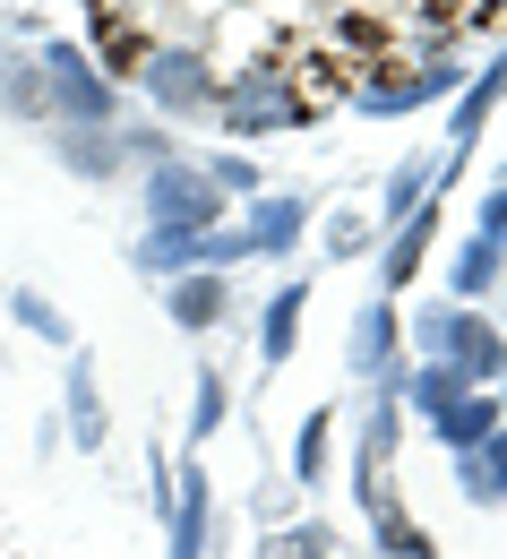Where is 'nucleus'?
I'll use <instances>...</instances> for the list:
<instances>
[{
  "label": "nucleus",
  "mask_w": 507,
  "mask_h": 559,
  "mask_svg": "<svg viewBox=\"0 0 507 559\" xmlns=\"http://www.w3.org/2000/svg\"><path fill=\"white\" fill-rule=\"evenodd\" d=\"M431 190H438V155H396V173L378 181V215H370V224H378V233H396V224L422 207Z\"/></svg>",
  "instance_id": "obj_22"
},
{
  "label": "nucleus",
  "mask_w": 507,
  "mask_h": 559,
  "mask_svg": "<svg viewBox=\"0 0 507 559\" xmlns=\"http://www.w3.org/2000/svg\"><path fill=\"white\" fill-rule=\"evenodd\" d=\"M44 139H52V164H61L70 181H86V190L138 173V164H130V139H121V121H104V130H44Z\"/></svg>",
  "instance_id": "obj_14"
},
{
  "label": "nucleus",
  "mask_w": 507,
  "mask_h": 559,
  "mask_svg": "<svg viewBox=\"0 0 507 559\" xmlns=\"http://www.w3.org/2000/svg\"><path fill=\"white\" fill-rule=\"evenodd\" d=\"M405 361H413V353H405V310H396L387 293H370L362 310H353V328H345V370H353L362 388H387Z\"/></svg>",
  "instance_id": "obj_10"
},
{
  "label": "nucleus",
  "mask_w": 507,
  "mask_h": 559,
  "mask_svg": "<svg viewBox=\"0 0 507 559\" xmlns=\"http://www.w3.org/2000/svg\"><path fill=\"white\" fill-rule=\"evenodd\" d=\"M405 430H413V421H405V405H396V379L370 388L362 421H353V499H362V508L387 490V465L405 456Z\"/></svg>",
  "instance_id": "obj_9"
},
{
  "label": "nucleus",
  "mask_w": 507,
  "mask_h": 559,
  "mask_svg": "<svg viewBox=\"0 0 507 559\" xmlns=\"http://www.w3.org/2000/svg\"><path fill=\"white\" fill-rule=\"evenodd\" d=\"M250 516H258V534H267V525H292V516H301V490L292 483H258L250 490Z\"/></svg>",
  "instance_id": "obj_30"
},
{
  "label": "nucleus",
  "mask_w": 507,
  "mask_h": 559,
  "mask_svg": "<svg viewBox=\"0 0 507 559\" xmlns=\"http://www.w3.org/2000/svg\"><path fill=\"white\" fill-rule=\"evenodd\" d=\"M86 52H95V70L112 78V86H130L146 61V35L138 17H121V0H95V35H86Z\"/></svg>",
  "instance_id": "obj_19"
},
{
  "label": "nucleus",
  "mask_w": 507,
  "mask_h": 559,
  "mask_svg": "<svg viewBox=\"0 0 507 559\" xmlns=\"http://www.w3.org/2000/svg\"><path fill=\"white\" fill-rule=\"evenodd\" d=\"M9 328H17V336H35L44 353H77L70 310H61V301H44L35 284H9Z\"/></svg>",
  "instance_id": "obj_25"
},
{
  "label": "nucleus",
  "mask_w": 507,
  "mask_h": 559,
  "mask_svg": "<svg viewBox=\"0 0 507 559\" xmlns=\"http://www.w3.org/2000/svg\"><path fill=\"white\" fill-rule=\"evenodd\" d=\"M499 104H507V44L464 78V95L447 104V155H464V164H473V146H482V130H491V112H499Z\"/></svg>",
  "instance_id": "obj_15"
},
{
  "label": "nucleus",
  "mask_w": 507,
  "mask_h": 559,
  "mask_svg": "<svg viewBox=\"0 0 507 559\" xmlns=\"http://www.w3.org/2000/svg\"><path fill=\"white\" fill-rule=\"evenodd\" d=\"M61 448H70V439H61V414H44L35 421V456H61Z\"/></svg>",
  "instance_id": "obj_33"
},
{
  "label": "nucleus",
  "mask_w": 507,
  "mask_h": 559,
  "mask_svg": "<svg viewBox=\"0 0 507 559\" xmlns=\"http://www.w3.org/2000/svg\"><path fill=\"white\" fill-rule=\"evenodd\" d=\"M336 44H353V52H378V44H396V17H336Z\"/></svg>",
  "instance_id": "obj_31"
},
{
  "label": "nucleus",
  "mask_w": 507,
  "mask_h": 559,
  "mask_svg": "<svg viewBox=\"0 0 507 559\" xmlns=\"http://www.w3.org/2000/svg\"><path fill=\"white\" fill-rule=\"evenodd\" d=\"M405 353L413 361H447L464 388H499L507 379V328L491 310H464V301H422L405 319Z\"/></svg>",
  "instance_id": "obj_1"
},
{
  "label": "nucleus",
  "mask_w": 507,
  "mask_h": 559,
  "mask_svg": "<svg viewBox=\"0 0 507 559\" xmlns=\"http://www.w3.org/2000/svg\"><path fill=\"white\" fill-rule=\"evenodd\" d=\"M318 241H327V267H353V259H370V250H378V224H370V215H327V233H318Z\"/></svg>",
  "instance_id": "obj_29"
},
{
  "label": "nucleus",
  "mask_w": 507,
  "mask_h": 559,
  "mask_svg": "<svg viewBox=\"0 0 507 559\" xmlns=\"http://www.w3.org/2000/svg\"><path fill=\"white\" fill-rule=\"evenodd\" d=\"M181 430H190V439H181V456H198L216 430H232V388H224L216 361H198V370H190V421H181Z\"/></svg>",
  "instance_id": "obj_24"
},
{
  "label": "nucleus",
  "mask_w": 507,
  "mask_h": 559,
  "mask_svg": "<svg viewBox=\"0 0 507 559\" xmlns=\"http://www.w3.org/2000/svg\"><path fill=\"white\" fill-rule=\"evenodd\" d=\"M464 61L456 52H438V61H413V70H362V86H353V112H370V121H405V112H431V104H456L464 95Z\"/></svg>",
  "instance_id": "obj_6"
},
{
  "label": "nucleus",
  "mask_w": 507,
  "mask_h": 559,
  "mask_svg": "<svg viewBox=\"0 0 507 559\" xmlns=\"http://www.w3.org/2000/svg\"><path fill=\"white\" fill-rule=\"evenodd\" d=\"M164 559H216V474H207V456H181V465H172Z\"/></svg>",
  "instance_id": "obj_7"
},
{
  "label": "nucleus",
  "mask_w": 507,
  "mask_h": 559,
  "mask_svg": "<svg viewBox=\"0 0 507 559\" xmlns=\"http://www.w3.org/2000/svg\"><path fill=\"white\" fill-rule=\"evenodd\" d=\"M130 86L146 95V121L181 130V121H216V86H224V78L207 70L198 44H146V61H138Z\"/></svg>",
  "instance_id": "obj_4"
},
{
  "label": "nucleus",
  "mask_w": 507,
  "mask_h": 559,
  "mask_svg": "<svg viewBox=\"0 0 507 559\" xmlns=\"http://www.w3.org/2000/svg\"><path fill=\"white\" fill-rule=\"evenodd\" d=\"M35 61H44L52 130H104V121H121V86L95 70V52L77 35H35Z\"/></svg>",
  "instance_id": "obj_3"
},
{
  "label": "nucleus",
  "mask_w": 507,
  "mask_h": 559,
  "mask_svg": "<svg viewBox=\"0 0 507 559\" xmlns=\"http://www.w3.org/2000/svg\"><path fill=\"white\" fill-rule=\"evenodd\" d=\"M438 215H447V190H431L396 233H378L370 259H378V293H387V301H396L405 284H422V267H431V250H438Z\"/></svg>",
  "instance_id": "obj_12"
},
{
  "label": "nucleus",
  "mask_w": 507,
  "mask_h": 559,
  "mask_svg": "<svg viewBox=\"0 0 507 559\" xmlns=\"http://www.w3.org/2000/svg\"><path fill=\"white\" fill-rule=\"evenodd\" d=\"M318 121V104L292 86V70L276 61H250V70H232L216 86V130L232 146H258V139H285V130H310Z\"/></svg>",
  "instance_id": "obj_2"
},
{
  "label": "nucleus",
  "mask_w": 507,
  "mask_h": 559,
  "mask_svg": "<svg viewBox=\"0 0 507 559\" xmlns=\"http://www.w3.org/2000/svg\"><path fill=\"white\" fill-rule=\"evenodd\" d=\"M164 293V319L181 328V336H216L224 319L241 310V284L216 276V267H190V276H172V284H155Z\"/></svg>",
  "instance_id": "obj_13"
},
{
  "label": "nucleus",
  "mask_w": 507,
  "mask_h": 559,
  "mask_svg": "<svg viewBox=\"0 0 507 559\" xmlns=\"http://www.w3.org/2000/svg\"><path fill=\"white\" fill-rule=\"evenodd\" d=\"M507 284V250L499 241H482V233H464L456 250H447V301H464V310H482L491 293Z\"/></svg>",
  "instance_id": "obj_18"
},
{
  "label": "nucleus",
  "mask_w": 507,
  "mask_h": 559,
  "mask_svg": "<svg viewBox=\"0 0 507 559\" xmlns=\"http://www.w3.org/2000/svg\"><path fill=\"white\" fill-rule=\"evenodd\" d=\"M241 215V241H250V259H267V267H285L292 250L318 233V207L301 199V190H258L250 207H232Z\"/></svg>",
  "instance_id": "obj_11"
},
{
  "label": "nucleus",
  "mask_w": 507,
  "mask_h": 559,
  "mask_svg": "<svg viewBox=\"0 0 507 559\" xmlns=\"http://www.w3.org/2000/svg\"><path fill=\"white\" fill-rule=\"evenodd\" d=\"M61 439H70L77 456H104L112 448V396H104V370H95V353L77 345V353H61Z\"/></svg>",
  "instance_id": "obj_8"
},
{
  "label": "nucleus",
  "mask_w": 507,
  "mask_h": 559,
  "mask_svg": "<svg viewBox=\"0 0 507 559\" xmlns=\"http://www.w3.org/2000/svg\"><path fill=\"white\" fill-rule=\"evenodd\" d=\"M447 465H456V499H464V508H507V421L482 439V448L447 456Z\"/></svg>",
  "instance_id": "obj_20"
},
{
  "label": "nucleus",
  "mask_w": 507,
  "mask_h": 559,
  "mask_svg": "<svg viewBox=\"0 0 507 559\" xmlns=\"http://www.w3.org/2000/svg\"><path fill=\"white\" fill-rule=\"evenodd\" d=\"M336 405H310V414H301V430H292V456H285V483L292 490H318L327 483V465H336Z\"/></svg>",
  "instance_id": "obj_21"
},
{
  "label": "nucleus",
  "mask_w": 507,
  "mask_h": 559,
  "mask_svg": "<svg viewBox=\"0 0 507 559\" xmlns=\"http://www.w3.org/2000/svg\"><path fill=\"white\" fill-rule=\"evenodd\" d=\"M499 414H507V379H499Z\"/></svg>",
  "instance_id": "obj_34"
},
{
  "label": "nucleus",
  "mask_w": 507,
  "mask_h": 559,
  "mask_svg": "<svg viewBox=\"0 0 507 559\" xmlns=\"http://www.w3.org/2000/svg\"><path fill=\"white\" fill-rule=\"evenodd\" d=\"M0 121L17 130H52V104H44V61L26 35H0Z\"/></svg>",
  "instance_id": "obj_16"
},
{
  "label": "nucleus",
  "mask_w": 507,
  "mask_h": 559,
  "mask_svg": "<svg viewBox=\"0 0 507 559\" xmlns=\"http://www.w3.org/2000/svg\"><path fill=\"white\" fill-rule=\"evenodd\" d=\"M473 233L507 250V181H491V190H482V207H473Z\"/></svg>",
  "instance_id": "obj_32"
},
{
  "label": "nucleus",
  "mask_w": 507,
  "mask_h": 559,
  "mask_svg": "<svg viewBox=\"0 0 507 559\" xmlns=\"http://www.w3.org/2000/svg\"><path fill=\"white\" fill-rule=\"evenodd\" d=\"M258 559H345V534L327 516H292V525L258 534Z\"/></svg>",
  "instance_id": "obj_27"
},
{
  "label": "nucleus",
  "mask_w": 507,
  "mask_h": 559,
  "mask_svg": "<svg viewBox=\"0 0 507 559\" xmlns=\"http://www.w3.org/2000/svg\"><path fill=\"white\" fill-rule=\"evenodd\" d=\"M138 224H164V233H216V224H232V207L216 199V181L198 173V155L181 146V155H164V164H146V173H138Z\"/></svg>",
  "instance_id": "obj_5"
},
{
  "label": "nucleus",
  "mask_w": 507,
  "mask_h": 559,
  "mask_svg": "<svg viewBox=\"0 0 507 559\" xmlns=\"http://www.w3.org/2000/svg\"><path fill=\"white\" fill-rule=\"evenodd\" d=\"M198 173L216 181L224 207H250V199L267 190V181H258V155H241V146H207V155H198Z\"/></svg>",
  "instance_id": "obj_28"
},
{
  "label": "nucleus",
  "mask_w": 507,
  "mask_h": 559,
  "mask_svg": "<svg viewBox=\"0 0 507 559\" xmlns=\"http://www.w3.org/2000/svg\"><path fill=\"white\" fill-rule=\"evenodd\" d=\"M499 421H507V414H499V388H464V405H456L447 421H431V439L447 448V456H464V448H482Z\"/></svg>",
  "instance_id": "obj_26"
},
{
  "label": "nucleus",
  "mask_w": 507,
  "mask_h": 559,
  "mask_svg": "<svg viewBox=\"0 0 507 559\" xmlns=\"http://www.w3.org/2000/svg\"><path fill=\"white\" fill-rule=\"evenodd\" d=\"M301 319H310V276L267 284V301H258V370H285L301 353Z\"/></svg>",
  "instance_id": "obj_17"
},
{
  "label": "nucleus",
  "mask_w": 507,
  "mask_h": 559,
  "mask_svg": "<svg viewBox=\"0 0 507 559\" xmlns=\"http://www.w3.org/2000/svg\"><path fill=\"white\" fill-rule=\"evenodd\" d=\"M362 516H370V551H378V559H447L431 534H422V525L405 516V499H387V490H378Z\"/></svg>",
  "instance_id": "obj_23"
}]
</instances>
